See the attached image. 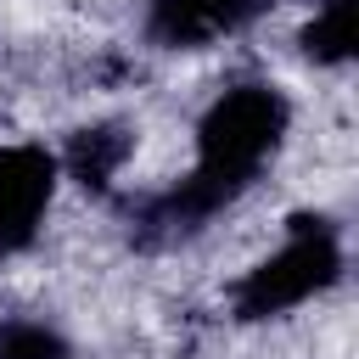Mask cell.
I'll return each instance as SVG.
<instances>
[{"label":"cell","mask_w":359,"mask_h":359,"mask_svg":"<svg viewBox=\"0 0 359 359\" xmlns=\"http://www.w3.org/2000/svg\"><path fill=\"white\" fill-rule=\"evenodd\" d=\"M280 129H286V101H280L269 84L224 90V95L213 101V112L202 118V140H196L202 151H196L191 180H185L180 191H168V196L146 213V224H157L163 236L202 224L213 208H224V202L264 168V157L275 151Z\"/></svg>","instance_id":"cell-1"},{"label":"cell","mask_w":359,"mask_h":359,"mask_svg":"<svg viewBox=\"0 0 359 359\" xmlns=\"http://www.w3.org/2000/svg\"><path fill=\"white\" fill-rule=\"evenodd\" d=\"M331 275H337V241H331V230H320L314 219H297L292 241H286L275 258H264V264L241 280L236 309H241V320L280 314V309L303 303L309 292H320Z\"/></svg>","instance_id":"cell-2"},{"label":"cell","mask_w":359,"mask_h":359,"mask_svg":"<svg viewBox=\"0 0 359 359\" xmlns=\"http://www.w3.org/2000/svg\"><path fill=\"white\" fill-rule=\"evenodd\" d=\"M50 185H56V163L45 146H0V252L34 236Z\"/></svg>","instance_id":"cell-3"},{"label":"cell","mask_w":359,"mask_h":359,"mask_svg":"<svg viewBox=\"0 0 359 359\" xmlns=\"http://www.w3.org/2000/svg\"><path fill=\"white\" fill-rule=\"evenodd\" d=\"M252 11H258V0H157L151 39L157 45H208L230 28H241Z\"/></svg>","instance_id":"cell-4"},{"label":"cell","mask_w":359,"mask_h":359,"mask_svg":"<svg viewBox=\"0 0 359 359\" xmlns=\"http://www.w3.org/2000/svg\"><path fill=\"white\" fill-rule=\"evenodd\" d=\"M129 157V135L118 129V123H101V129H79L73 135V146H67V168H73V180L79 185H107L112 174H118V163Z\"/></svg>","instance_id":"cell-5"},{"label":"cell","mask_w":359,"mask_h":359,"mask_svg":"<svg viewBox=\"0 0 359 359\" xmlns=\"http://www.w3.org/2000/svg\"><path fill=\"white\" fill-rule=\"evenodd\" d=\"M303 45L320 62H353L359 56V0H325L320 17L309 22Z\"/></svg>","instance_id":"cell-6"},{"label":"cell","mask_w":359,"mask_h":359,"mask_svg":"<svg viewBox=\"0 0 359 359\" xmlns=\"http://www.w3.org/2000/svg\"><path fill=\"white\" fill-rule=\"evenodd\" d=\"M0 359H67V348H62V337H56V331L17 320V325H6V331H0Z\"/></svg>","instance_id":"cell-7"}]
</instances>
